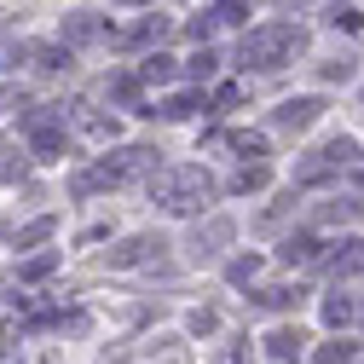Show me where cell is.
Instances as JSON below:
<instances>
[{"label":"cell","instance_id":"10","mask_svg":"<svg viewBox=\"0 0 364 364\" xmlns=\"http://www.w3.org/2000/svg\"><path fill=\"white\" fill-rule=\"evenodd\" d=\"M105 99H110L116 110H139V99H145L139 70H116V75H105Z\"/></svg>","mask_w":364,"mask_h":364},{"label":"cell","instance_id":"30","mask_svg":"<svg viewBox=\"0 0 364 364\" xmlns=\"http://www.w3.org/2000/svg\"><path fill=\"white\" fill-rule=\"evenodd\" d=\"M237 105H243V87H237V81L214 87V99H208V110H237Z\"/></svg>","mask_w":364,"mask_h":364},{"label":"cell","instance_id":"1","mask_svg":"<svg viewBox=\"0 0 364 364\" xmlns=\"http://www.w3.org/2000/svg\"><path fill=\"white\" fill-rule=\"evenodd\" d=\"M151 197H156L162 214L197 220V214L220 197V186H214V173H208L203 162H179V168H151Z\"/></svg>","mask_w":364,"mask_h":364},{"label":"cell","instance_id":"19","mask_svg":"<svg viewBox=\"0 0 364 364\" xmlns=\"http://www.w3.org/2000/svg\"><path fill=\"white\" fill-rule=\"evenodd\" d=\"M214 145H232L243 162H266V133H214Z\"/></svg>","mask_w":364,"mask_h":364},{"label":"cell","instance_id":"7","mask_svg":"<svg viewBox=\"0 0 364 364\" xmlns=\"http://www.w3.org/2000/svg\"><path fill=\"white\" fill-rule=\"evenodd\" d=\"M162 249H168V243H162L156 232H133V237H122V243L105 255V266H110V272H127V266H145V260H156Z\"/></svg>","mask_w":364,"mask_h":364},{"label":"cell","instance_id":"5","mask_svg":"<svg viewBox=\"0 0 364 364\" xmlns=\"http://www.w3.org/2000/svg\"><path fill=\"white\" fill-rule=\"evenodd\" d=\"M237 237V225L225 220V214H214V220H197L191 225V237H186V249H191V260H220V249Z\"/></svg>","mask_w":364,"mask_h":364},{"label":"cell","instance_id":"8","mask_svg":"<svg viewBox=\"0 0 364 364\" xmlns=\"http://www.w3.org/2000/svg\"><path fill=\"white\" fill-rule=\"evenodd\" d=\"M99 41H110V23L99 12H70L64 18V47H99Z\"/></svg>","mask_w":364,"mask_h":364},{"label":"cell","instance_id":"17","mask_svg":"<svg viewBox=\"0 0 364 364\" xmlns=\"http://www.w3.org/2000/svg\"><path fill=\"white\" fill-rule=\"evenodd\" d=\"M266 186H272V168H266V162H243V168L232 173V186H225V191L255 197V191H266Z\"/></svg>","mask_w":364,"mask_h":364},{"label":"cell","instance_id":"27","mask_svg":"<svg viewBox=\"0 0 364 364\" xmlns=\"http://www.w3.org/2000/svg\"><path fill=\"white\" fill-rule=\"evenodd\" d=\"M58 232V214H41V220H29L23 232H18V249H35V243H47Z\"/></svg>","mask_w":364,"mask_h":364},{"label":"cell","instance_id":"31","mask_svg":"<svg viewBox=\"0 0 364 364\" xmlns=\"http://www.w3.org/2000/svg\"><path fill=\"white\" fill-rule=\"evenodd\" d=\"M93 191H105L93 168H87V173H75V179H70V197H75V203H81V197H93Z\"/></svg>","mask_w":364,"mask_h":364},{"label":"cell","instance_id":"26","mask_svg":"<svg viewBox=\"0 0 364 364\" xmlns=\"http://www.w3.org/2000/svg\"><path fill=\"white\" fill-rule=\"evenodd\" d=\"M260 278V255H237V260H225V284H237V289H249Z\"/></svg>","mask_w":364,"mask_h":364},{"label":"cell","instance_id":"24","mask_svg":"<svg viewBox=\"0 0 364 364\" xmlns=\"http://www.w3.org/2000/svg\"><path fill=\"white\" fill-rule=\"evenodd\" d=\"M353 358H358V341L353 336H336L324 347H312V364H353Z\"/></svg>","mask_w":364,"mask_h":364},{"label":"cell","instance_id":"34","mask_svg":"<svg viewBox=\"0 0 364 364\" xmlns=\"http://www.w3.org/2000/svg\"><path fill=\"white\" fill-rule=\"evenodd\" d=\"M214 330H220L214 312H191V336H214Z\"/></svg>","mask_w":364,"mask_h":364},{"label":"cell","instance_id":"6","mask_svg":"<svg viewBox=\"0 0 364 364\" xmlns=\"http://www.w3.org/2000/svg\"><path fill=\"white\" fill-rule=\"evenodd\" d=\"M330 105L318 99V93H306V99H284L278 110H272V127L278 133H306V127H318V116H324Z\"/></svg>","mask_w":364,"mask_h":364},{"label":"cell","instance_id":"29","mask_svg":"<svg viewBox=\"0 0 364 364\" xmlns=\"http://www.w3.org/2000/svg\"><path fill=\"white\" fill-rule=\"evenodd\" d=\"M353 75H358V64H353V58H324V64H318V81H330V87H336V81L347 87Z\"/></svg>","mask_w":364,"mask_h":364},{"label":"cell","instance_id":"22","mask_svg":"<svg viewBox=\"0 0 364 364\" xmlns=\"http://www.w3.org/2000/svg\"><path fill=\"white\" fill-rule=\"evenodd\" d=\"M214 70H220V53L208 47V41H197V53H191L186 64H179V75H191V81H208Z\"/></svg>","mask_w":364,"mask_h":364},{"label":"cell","instance_id":"14","mask_svg":"<svg viewBox=\"0 0 364 364\" xmlns=\"http://www.w3.org/2000/svg\"><path fill=\"white\" fill-rule=\"evenodd\" d=\"M139 81H145V87H168V81H179V58H168L162 47H156V53H145Z\"/></svg>","mask_w":364,"mask_h":364},{"label":"cell","instance_id":"9","mask_svg":"<svg viewBox=\"0 0 364 364\" xmlns=\"http://www.w3.org/2000/svg\"><path fill=\"white\" fill-rule=\"evenodd\" d=\"M197 110H208V93H203V87H186V93L156 99V110H145V116H162V122H191Z\"/></svg>","mask_w":364,"mask_h":364},{"label":"cell","instance_id":"15","mask_svg":"<svg viewBox=\"0 0 364 364\" xmlns=\"http://www.w3.org/2000/svg\"><path fill=\"white\" fill-rule=\"evenodd\" d=\"M168 29H173V23H168V18H156V12H151V18H145V23H133V29H127V35H122V47H162V41H168Z\"/></svg>","mask_w":364,"mask_h":364},{"label":"cell","instance_id":"12","mask_svg":"<svg viewBox=\"0 0 364 364\" xmlns=\"http://www.w3.org/2000/svg\"><path fill=\"white\" fill-rule=\"evenodd\" d=\"M324 260V272H336V278H358L364 272V237H341L336 255H318Z\"/></svg>","mask_w":364,"mask_h":364},{"label":"cell","instance_id":"2","mask_svg":"<svg viewBox=\"0 0 364 364\" xmlns=\"http://www.w3.org/2000/svg\"><path fill=\"white\" fill-rule=\"evenodd\" d=\"M295 53H306V29H301V23H289V18L255 23V29L243 35V47H237L243 70H260V75H272V70L295 64Z\"/></svg>","mask_w":364,"mask_h":364},{"label":"cell","instance_id":"25","mask_svg":"<svg viewBox=\"0 0 364 364\" xmlns=\"http://www.w3.org/2000/svg\"><path fill=\"white\" fill-rule=\"evenodd\" d=\"M75 127H87L93 139H116V116H99L93 105H75Z\"/></svg>","mask_w":364,"mask_h":364},{"label":"cell","instance_id":"11","mask_svg":"<svg viewBox=\"0 0 364 364\" xmlns=\"http://www.w3.org/2000/svg\"><path fill=\"white\" fill-rule=\"evenodd\" d=\"M301 353H306V330H301V324H278V330L266 336V358H278V364H295Z\"/></svg>","mask_w":364,"mask_h":364},{"label":"cell","instance_id":"28","mask_svg":"<svg viewBox=\"0 0 364 364\" xmlns=\"http://www.w3.org/2000/svg\"><path fill=\"white\" fill-rule=\"evenodd\" d=\"M249 12H255V0H214L208 6L214 23H249Z\"/></svg>","mask_w":364,"mask_h":364},{"label":"cell","instance_id":"21","mask_svg":"<svg viewBox=\"0 0 364 364\" xmlns=\"http://www.w3.org/2000/svg\"><path fill=\"white\" fill-rule=\"evenodd\" d=\"M353 318H358V301H353V295H341V289L324 295V324H330V330H347Z\"/></svg>","mask_w":364,"mask_h":364},{"label":"cell","instance_id":"36","mask_svg":"<svg viewBox=\"0 0 364 364\" xmlns=\"http://www.w3.org/2000/svg\"><path fill=\"white\" fill-rule=\"evenodd\" d=\"M358 99H364V93H358Z\"/></svg>","mask_w":364,"mask_h":364},{"label":"cell","instance_id":"23","mask_svg":"<svg viewBox=\"0 0 364 364\" xmlns=\"http://www.w3.org/2000/svg\"><path fill=\"white\" fill-rule=\"evenodd\" d=\"M58 272V249H47V255H29L23 266H18V284H47Z\"/></svg>","mask_w":364,"mask_h":364},{"label":"cell","instance_id":"3","mask_svg":"<svg viewBox=\"0 0 364 364\" xmlns=\"http://www.w3.org/2000/svg\"><path fill=\"white\" fill-rule=\"evenodd\" d=\"M151 168H162V151L156 145H122V151H110V156H99V186H127V179H139V173H151Z\"/></svg>","mask_w":364,"mask_h":364},{"label":"cell","instance_id":"4","mask_svg":"<svg viewBox=\"0 0 364 364\" xmlns=\"http://www.w3.org/2000/svg\"><path fill=\"white\" fill-rule=\"evenodd\" d=\"M23 127H29V156H35V162H64V156H70V127H64V116L35 110Z\"/></svg>","mask_w":364,"mask_h":364},{"label":"cell","instance_id":"33","mask_svg":"<svg viewBox=\"0 0 364 364\" xmlns=\"http://www.w3.org/2000/svg\"><path fill=\"white\" fill-rule=\"evenodd\" d=\"M330 23H336V29H364V18H358L353 6H336V12H330Z\"/></svg>","mask_w":364,"mask_h":364},{"label":"cell","instance_id":"16","mask_svg":"<svg viewBox=\"0 0 364 364\" xmlns=\"http://www.w3.org/2000/svg\"><path fill=\"white\" fill-rule=\"evenodd\" d=\"M318 220H324V225H353V220H364V197H330V203H318Z\"/></svg>","mask_w":364,"mask_h":364},{"label":"cell","instance_id":"18","mask_svg":"<svg viewBox=\"0 0 364 364\" xmlns=\"http://www.w3.org/2000/svg\"><path fill=\"white\" fill-rule=\"evenodd\" d=\"M306 301V289L301 284H272V289H255V306H272V312H289V306H301Z\"/></svg>","mask_w":364,"mask_h":364},{"label":"cell","instance_id":"32","mask_svg":"<svg viewBox=\"0 0 364 364\" xmlns=\"http://www.w3.org/2000/svg\"><path fill=\"white\" fill-rule=\"evenodd\" d=\"M214 29H220V23H214V18H208V12H197V18H191V23H186V41H208V35H214Z\"/></svg>","mask_w":364,"mask_h":364},{"label":"cell","instance_id":"35","mask_svg":"<svg viewBox=\"0 0 364 364\" xmlns=\"http://www.w3.org/2000/svg\"><path fill=\"white\" fill-rule=\"evenodd\" d=\"M116 6H156V0H116Z\"/></svg>","mask_w":364,"mask_h":364},{"label":"cell","instance_id":"20","mask_svg":"<svg viewBox=\"0 0 364 364\" xmlns=\"http://www.w3.org/2000/svg\"><path fill=\"white\" fill-rule=\"evenodd\" d=\"M29 58L47 70V75H58V70H70V64H75V47H64V41H53V47H47V41H41V47H29Z\"/></svg>","mask_w":364,"mask_h":364},{"label":"cell","instance_id":"13","mask_svg":"<svg viewBox=\"0 0 364 364\" xmlns=\"http://www.w3.org/2000/svg\"><path fill=\"white\" fill-rule=\"evenodd\" d=\"M318 255H324L318 232H289V237H284V249H278V260H284V266H312Z\"/></svg>","mask_w":364,"mask_h":364}]
</instances>
